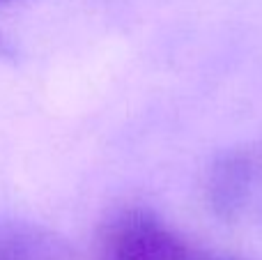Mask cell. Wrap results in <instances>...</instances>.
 <instances>
[{
  "label": "cell",
  "instance_id": "3",
  "mask_svg": "<svg viewBox=\"0 0 262 260\" xmlns=\"http://www.w3.org/2000/svg\"><path fill=\"white\" fill-rule=\"evenodd\" d=\"M0 260H76L58 233L28 221H0Z\"/></svg>",
  "mask_w": 262,
  "mask_h": 260
},
{
  "label": "cell",
  "instance_id": "1",
  "mask_svg": "<svg viewBox=\"0 0 262 260\" xmlns=\"http://www.w3.org/2000/svg\"><path fill=\"white\" fill-rule=\"evenodd\" d=\"M92 260H239L193 244L149 210L115 212L99 228Z\"/></svg>",
  "mask_w": 262,
  "mask_h": 260
},
{
  "label": "cell",
  "instance_id": "2",
  "mask_svg": "<svg viewBox=\"0 0 262 260\" xmlns=\"http://www.w3.org/2000/svg\"><path fill=\"white\" fill-rule=\"evenodd\" d=\"M255 180V159L249 152H232L219 159L209 175V203L223 219H235L244 210Z\"/></svg>",
  "mask_w": 262,
  "mask_h": 260
},
{
  "label": "cell",
  "instance_id": "4",
  "mask_svg": "<svg viewBox=\"0 0 262 260\" xmlns=\"http://www.w3.org/2000/svg\"><path fill=\"white\" fill-rule=\"evenodd\" d=\"M3 3H9V0H0V5H3Z\"/></svg>",
  "mask_w": 262,
  "mask_h": 260
}]
</instances>
